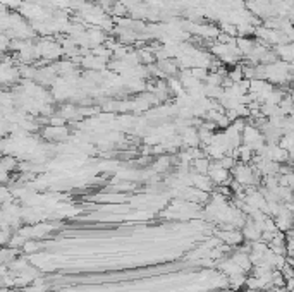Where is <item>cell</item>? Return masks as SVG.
Wrapping results in <instances>:
<instances>
[{"instance_id": "6da1fadb", "label": "cell", "mask_w": 294, "mask_h": 292, "mask_svg": "<svg viewBox=\"0 0 294 292\" xmlns=\"http://www.w3.org/2000/svg\"><path fill=\"white\" fill-rule=\"evenodd\" d=\"M234 177H236V181L239 182V184H251L253 181H255V170H253L251 167H248L246 163H241V165H238V167L234 169Z\"/></svg>"}]
</instances>
